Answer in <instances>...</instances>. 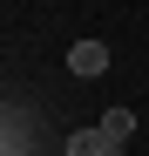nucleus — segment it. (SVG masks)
I'll use <instances>...</instances> for the list:
<instances>
[{
	"mask_svg": "<svg viewBox=\"0 0 149 156\" xmlns=\"http://www.w3.org/2000/svg\"><path fill=\"white\" fill-rule=\"evenodd\" d=\"M68 156H129V143H115L109 129L95 122V129H74L68 136Z\"/></svg>",
	"mask_w": 149,
	"mask_h": 156,
	"instance_id": "obj_1",
	"label": "nucleus"
},
{
	"mask_svg": "<svg viewBox=\"0 0 149 156\" xmlns=\"http://www.w3.org/2000/svg\"><path fill=\"white\" fill-rule=\"evenodd\" d=\"M102 68H109V48L102 41H74L68 48V75H102Z\"/></svg>",
	"mask_w": 149,
	"mask_h": 156,
	"instance_id": "obj_2",
	"label": "nucleus"
},
{
	"mask_svg": "<svg viewBox=\"0 0 149 156\" xmlns=\"http://www.w3.org/2000/svg\"><path fill=\"white\" fill-rule=\"evenodd\" d=\"M102 129H109L115 143H129V136H136V115H129V109H109V115H102Z\"/></svg>",
	"mask_w": 149,
	"mask_h": 156,
	"instance_id": "obj_3",
	"label": "nucleus"
}]
</instances>
